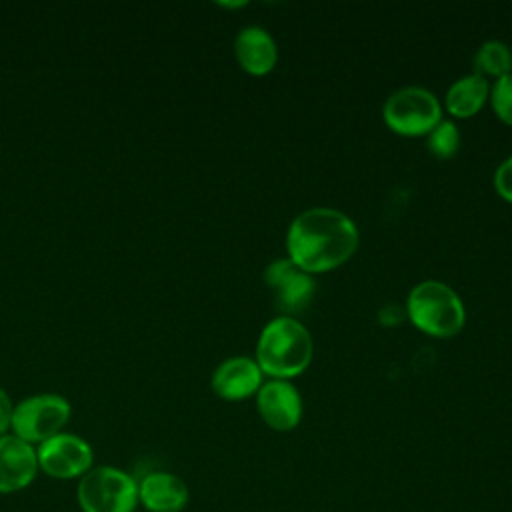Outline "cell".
Masks as SVG:
<instances>
[{
  "instance_id": "obj_1",
  "label": "cell",
  "mask_w": 512,
  "mask_h": 512,
  "mask_svg": "<svg viewBox=\"0 0 512 512\" xmlns=\"http://www.w3.org/2000/svg\"><path fill=\"white\" fill-rule=\"evenodd\" d=\"M354 220L338 208L314 206L296 214L286 230L288 258L304 272H326L346 262L358 248Z\"/></svg>"
},
{
  "instance_id": "obj_2",
  "label": "cell",
  "mask_w": 512,
  "mask_h": 512,
  "mask_svg": "<svg viewBox=\"0 0 512 512\" xmlns=\"http://www.w3.org/2000/svg\"><path fill=\"white\" fill-rule=\"evenodd\" d=\"M314 342L308 328L294 316L278 314L264 324L256 342V364L270 378L290 380L312 362Z\"/></svg>"
},
{
  "instance_id": "obj_3",
  "label": "cell",
  "mask_w": 512,
  "mask_h": 512,
  "mask_svg": "<svg viewBox=\"0 0 512 512\" xmlns=\"http://www.w3.org/2000/svg\"><path fill=\"white\" fill-rule=\"evenodd\" d=\"M406 312L412 324L436 338H448L462 330L466 308L462 298L440 280H422L408 292Z\"/></svg>"
},
{
  "instance_id": "obj_4",
  "label": "cell",
  "mask_w": 512,
  "mask_h": 512,
  "mask_svg": "<svg viewBox=\"0 0 512 512\" xmlns=\"http://www.w3.org/2000/svg\"><path fill=\"white\" fill-rule=\"evenodd\" d=\"M76 502L82 512H134L138 480L122 468L94 464L76 484Z\"/></svg>"
},
{
  "instance_id": "obj_5",
  "label": "cell",
  "mask_w": 512,
  "mask_h": 512,
  "mask_svg": "<svg viewBox=\"0 0 512 512\" xmlns=\"http://www.w3.org/2000/svg\"><path fill=\"white\" fill-rule=\"evenodd\" d=\"M382 118L390 130L402 136H424L442 120V104L432 90L410 84L386 98Z\"/></svg>"
},
{
  "instance_id": "obj_6",
  "label": "cell",
  "mask_w": 512,
  "mask_h": 512,
  "mask_svg": "<svg viewBox=\"0 0 512 512\" xmlns=\"http://www.w3.org/2000/svg\"><path fill=\"white\" fill-rule=\"evenodd\" d=\"M70 416L72 406L64 396L54 392L34 394L16 404L10 434L38 446L64 432Z\"/></svg>"
},
{
  "instance_id": "obj_7",
  "label": "cell",
  "mask_w": 512,
  "mask_h": 512,
  "mask_svg": "<svg viewBox=\"0 0 512 512\" xmlns=\"http://www.w3.org/2000/svg\"><path fill=\"white\" fill-rule=\"evenodd\" d=\"M36 458L38 470L54 480H80L94 466L92 446L70 432H60L38 444Z\"/></svg>"
},
{
  "instance_id": "obj_8",
  "label": "cell",
  "mask_w": 512,
  "mask_h": 512,
  "mask_svg": "<svg viewBox=\"0 0 512 512\" xmlns=\"http://www.w3.org/2000/svg\"><path fill=\"white\" fill-rule=\"evenodd\" d=\"M264 282L272 288L276 308L284 316L306 308L316 290L312 274L300 270L288 256L276 258L264 268Z\"/></svg>"
},
{
  "instance_id": "obj_9",
  "label": "cell",
  "mask_w": 512,
  "mask_h": 512,
  "mask_svg": "<svg viewBox=\"0 0 512 512\" xmlns=\"http://www.w3.org/2000/svg\"><path fill=\"white\" fill-rule=\"evenodd\" d=\"M256 410L268 428L288 432L300 424L304 404L298 388L290 380L270 378L256 392Z\"/></svg>"
},
{
  "instance_id": "obj_10",
  "label": "cell",
  "mask_w": 512,
  "mask_h": 512,
  "mask_svg": "<svg viewBox=\"0 0 512 512\" xmlns=\"http://www.w3.org/2000/svg\"><path fill=\"white\" fill-rule=\"evenodd\" d=\"M38 472L36 446L14 434L0 436V496L28 488Z\"/></svg>"
},
{
  "instance_id": "obj_11",
  "label": "cell",
  "mask_w": 512,
  "mask_h": 512,
  "mask_svg": "<svg viewBox=\"0 0 512 512\" xmlns=\"http://www.w3.org/2000/svg\"><path fill=\"white\" fill-rule=\"evenodd\" d=\"M262 376L264 374L254 358L230 356L214 368L210 386L222 400L238 402L258 392L264 382Z\"/></svg>"
},
{
  "instance_id": "obj_12",
  "label": "cell",
  "mask_w": 512,
  "mask_h": 512,
  "mask_svg": "<svg viewBox=\"0 0 512 512\" xmlns=\"http://www.w3.org/2000/svg\"><path fill=\"white\" fill-rule=\"evenodd\" d=\"M188 502V484L174 472L152 470L138 480V504L148 512H182Z\"/></svg>"
},
{
  "instance_id": "obj_13",
  "label": "cell",
  "mask_w": 512,
  "mask_h": 512,
  "mask_svg": "<svg viewBox=\"0 0 512 512\" xmlns=\"http://www.w3.org/2000/svg\"><path fill=\"white\" fill-rule=\"evenodd\" d=\"M234 54L242 70L254 76H262L276 66L278 46L266 28L248 24L240 28L234 38Z\"/></svg>"
},
{
  "instance_id": "obj_14",
  "label": "cell",
  "mask_w": 512,
  "mask_h": 512,
  "mask_svg": "<svg viewBox=\"0 0 512 512\" xmlns=\"http://www.w3.org/2000/svg\"><path fill=\"white\" fill-rule=\"evenodd\" d=\"M490 96V84L484 76L470 72L454 80L446 94H444V106L446 110L456 118H468L474 116L488 100Z\"/></svg>"
},
{
  "instance_id": "obj_15",
  "label": "cell",
  "mask_w": 512,
  "mask_h": 512,
  "mask_svg": "<svg viewBox=\"0 0 512 512\" xmlns=\"http://www.w3.org/2000/svg\"><path fill=\"white\" fill-rule=\"evenodd\" d=\"M474 72L480 76L500 78L512 72V50L502 40H486L474 54Z\"/></svg>"
},
{
  "instance_id": "obj_16",
  "label": "cell",
  "mask_w": 512,
  "mask_h": 512,
  "mask_svg": "<svg viewBox=\"0 0 512 512\" xmlns=\"http://www.w3.org/2000/svg\"><path fill=\"white\" fill-rule=\"evenodd\" d=\"M426 144L428 150L440 158L446 160L450 156L456 154L458 146H460V130L452 120H440L428 134H426Z\"/></svg>"
},
{
  "instance_id": "obj_17",
  "label": "cell",
  "mask_w": 512,
  "mask_h": 512,
  "mask_svg": "<svg viewBox=\"0 0 512 512\" xmlns=\"http://www.w3.org/2000/svg\"><path fill=\"white\" fill-rule=\"evenodd\" d=\"M488 100L496 116L512 126V72L494 80Z\"/></svg>"
},
{
  "instance_id": "obj_18",
  "label": "cell",
  "mask_w": 512,
  "mask_h": 512,
  "mask_svg": "<svg viewBox=\"0 0 512 512\" xmlns=\"http://www.w3.org/2000/svg\"><path fill=\"white\" fill-rule=\"evenodd\" d=\"M494 188L504 200L512 202V154L498 164L494 172Z\"/></svg>"
},
{
  "instance_id": "obj_19",
  "label": "cell",
  "mask_w": 512,
  "mask_h": 512,
  "mask_svg": "<svg viewBox=\"0 0 512 512\" xmlns=\"http://www.w3.org/2000/svg\"><path fill=\"white\" fill-rule=\"evenodd\" d=\"M14 408H16V404L12 402V398L8 396V392H6L4 388H0V436L10 434Z\"/></svg>"
},
{
  "instance_id": "obj_20",
  "label": "cell",
  "mask_w": 512,
  "mask_h": 512,
  "mask_svg": "<svg viewBox=\"0 0 512 512\" xmlns=\"http://www.w3.org/2000/svg\"><path fill=\"white\" fill-rule=\"evenodd\" d=\"M220 6H226V8H236V6H246V2H220Z\"/></svg>"
}]
</instances>
